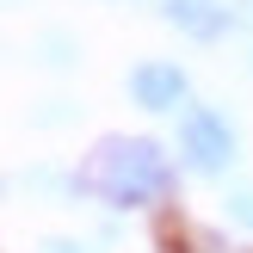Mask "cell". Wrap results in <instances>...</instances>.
<instances>
[{
	"label": "cell",
	"instance_id": "cell-6",
	"mask_svg": "<svg viewBox=\"0 0 253 253\" xmlns=\"http://www.w3.org/2000/svg\"><path fill=\"white\" fill-rule=\"evenodd\" d=\"M43 62H49V68H68V62H74V43H68L62 31H49V37H43Z\"/></svg>",
	"mask_w": 253,
	"mask_h": 253
},
{
	"label": "cell",
	"instance_id": "cell-2",
	"mask_svg": "<svg viewBox=\"0 0 253 253\" xmlns=\"http://www.w3.org/2000/svg\"><path fill=\"white\" fill-rule=\"evenodd\" d=\"M235 124L216 105H185L179 111V155L192 173H229L235 167Z\"/></svg>",
	"mask_w": 253,
	"mask_h": 253
},
{
	"label": "cell",
	"instance_id": "cell-8",
	"mask_svg": "<svg viewBox=\"0 0 253 253\" xmlns=\"http://www.w3.org/2000/svg\"><path fill=\"white\" fill-rule=\"evenodd\" d=\"M12 6H19V0H12Z\"/></svg>",
	"mask_w": 253,
	"mask_h": 253
},
{
	"label": "cell",
	"instance_id": "cell-5",
	"mask_svg": "<svg viewBox=\"0 0 253 253\" xmlns=\"http://www.w3.org/2000/svg\"><path fill=\"white\" fill-rule=\"evenodd\" d=\"M222 204H229V222H241V229H253V185H235V192L222 198Z\"/></svg>",
	"mask_w": 253,
	"mask_h": 253
},
{
	"label": "cell",
	"instance_id": "cell-3",
	"mask_svg": "<svg viewBox=\"0 0 253 253\" xmlns=\"http://www.w3.org/2000/svg\"><path fill=\"white\" fill-rule=\"evenodd\" d=\"M130 99L142 111H179L185 105V68L179 62H136L130 68Z\"/></svg>",
	"mask_w": 253,
	"mask_h": 253
},
{
	"label": "cell",
	"instance_id": "cell-7",
	"mask_svg": "<svg viewBox=\"0 0 253 253\" xmlns=\"http://www.w3.org/2000/svg\"><path fill=\"white\" fill-rule=\"evenodd\" d=\"M43 253H93V241H74V235H49Z\"/></svg>",
	"mask_w": 253,
	"mask_h": 253
},
{
	"label": "cell",
	"instance_id": "cell-4",
	"mask_svg": "<svg viewBox=\"0 0 253 253\" xmlns=\"http://www.w3.org/2000/svg\"><path fill=\"white\" fill-rule=\"evenodd\" d=\"M161 19L167 25H179L185 37H198V43H210V37H222L229 31V0H161Z\"/></svg>",
	"mask_w": 253,
	"mask_h": 253
},
{
	"label": "cell",
	"instance_id": "cell-1",
	"mask_svg": "<svg viewBox=\"0 0 253 253\" xmlns=\"http://www.w3.org/2000/svg\"><path fill=\"white\" fill-rule=\"evenodd\" d=\"M74 192L99 198L111 210H148L173 192V161L161 155V142L148 136H111L93 148L81 173H74Z\"/></svg>",
	"mask_w": 253,
	"mask_h": 253
}]
</instances>
